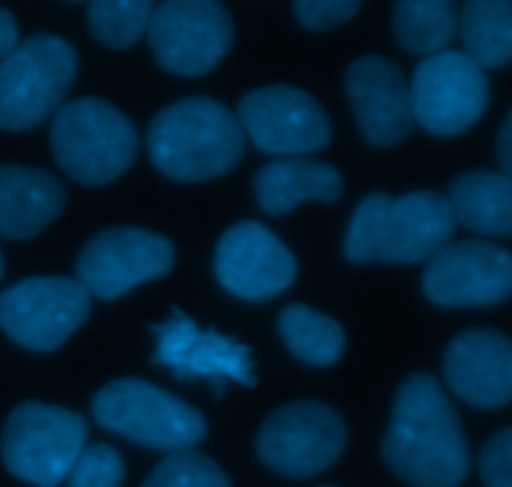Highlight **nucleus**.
<instances>
[{"instance_id":"nucleus-17","label":"nucleus","mask_w":512,"mask_h":487,"mask_svg":"<svg viewBox=\"0 0 512 487\" xmlns=\"http://www.w3.org/2000/svg\"><path fill=\"white\" fill-rule=\"evenodd\" d=\"M443 375L448 388L475 408L510 403L512 340L498 330H465L445 350Z\"/></svg>"},{"instance_id":"nucleus-16","label":"nucleus","mask_w":512,"mask_h":487,"mask_svg":"<svg viewBox=\"0 0 512 487\" xmlns=\"http://www.w3.org/2000/svg\"><path fill=\"white\" fill-rule=\"evenodd\" d=\"M345 93L353 105L355 123L370 145L393 148L413 130L410 85L393 60L383 55H360L348 65Z\"/></svg>"},{"instance_id":"nucleus-26","label":"nucleus","mask_w":512,"mask_h":487,"mask_svg":"<svg viewBox=\"0 0 512 487\" xmlns=\"http://www.w3.org/2000/svg\"><path fill=\"white\" fill-rule=\"evenodd\" d=\"M140 487H230V478L208 455L183 450L165 455Z\"/></svg>"},{"instance_id":"nucleus-18","label":"nucleus","mask_w":512,"mask_h":487,"mask_svg":"<svg viewBox=\"0 0 512 487\" xmlns=\"http://www.w3.org/2000/svg\"><path fill=\"white\" fill-rule=\"evenodd\" d=\"M455 233L448 198L433 190H415L390 198L380 235L378 263H425L433 260Z\"/></svg>"},{"instance_id":"nucleus-6","label":"nucleus","mask_w":512,"mask_h":487,"mask_svg":"<svg viewBox=\"0 0 512 487\" xmlns=\"http://www.w3.org/2000/svg\"><path fill=\"white\" fill-rule=\"evenodd\" d=\"M88 440V420L73 410L23 403L8 415L0 438L10 475L35 487L65 483Z\"/></svg>"},{"instance_id":"nucleus-12","label":"nucleus","mask_w":512,"mask_h":487,"mask_svg":"<svg viewBox=\"0 0 512 487\" xmlns=\"http://www.w3.org/2000/svg\"><path fill=\"white\" fill-rule=\"evenodd\" d=\"M238 123L245 138L268 155L298 158L323 150L333 138L323 105L290 85H268L245 93L238 105Z\"/></svg>"},{"instance_id":"nucleus-27","label":"nucleus","mask_w":512,"mask_h":487,"mask_svg":"<svg viewBox=\"0 0 512 487\" xmlns=\"http://www.w3.org/2000/svg\"><path fill=\"white\" fill-rule=\"evenodd\" d=\"M390 205L388 193H368L355 208L345 235V258L350 263H378L380 235H383L385 210Z\"/></svg>"},{"instance_id":"nucleus-31","label":"nucleus","mask_w":512,"mask_h":487,"mask_svg":"<svg viewBox=\"0 0 512 487\" xmlns=\"http://www.w3.org/2000/svg\"><path fill=\"white\" fill-rule=\"evenodd\" d=\"M20 45V30L15 23V15L0 5V60L8 58Z\"/></svg>"},{"instance_id":"nucleus-33","label":"nucleus","mask_w":512,"mask_h":487,"mask_svg":"<svg viewBox=\"0 0 512 487\" xmlns=\"http://www.w3.org/2000/svg\"><path fill=\"white\" fill-rule=\"evenodd\" d=\"M0 275H3V255H0Z\"/></svg>"},{"instance_id":"nucleus-23","label":"nucleus","mask_w":512,"mask_h":487,"mask_svg":"<svg viewBox=\"0 0 512 487\" xmlns=\"http://www.w3.org/2000/svg\"><path fill=\"white\" fill-rule=\"evenodd\" d=\"M278 333L295 358L315 368L338 363L345 350L343 325L308 305L293 303L280 310Z\"/></svg>"},{"instance_id":"nucleus-8","label":"nucleus","mask_w":512,"mask_h":487,"mask_svg":"<svg viewBox=\"0 0 512 487\" xmlns=\"http://www.w3.org/2000/svg\"><path fill=\"white\" fill-rule=\"evenodd\" d=\"M90 300L78 278L33 275L0 293V330L25 350L53 353L88 320Z\"/></svg>"},{"instance_id":"nucleus-20","label":"nucleus","mask_w":512,"mask_h":487,"mask_svg":"<svg viewBox=\"0 0 512 487\" xmlns=\"http://www.w3.org/2000/svg\"><path fill=\"white\" fill-rule=\"evenodd\" d=\"M255 200L270 215H288L308 200L335 203L345 183L338 168L310 158H278L263 165L253 180Z\"/></svg>"},{"instance_id":"nucleus-15","label":"nucleus","mask_w":512,"mask_h":487,"mask_svg":"<svg viewBox=\"0 0 512 487\" xmlns=\"http://www.w3.org/2000/svg\"><path fill=\"white\" fill-rule=\"evenodd\" d=\"M150 330L158 335L153 363L168 368L175 380L205 378L210 383L235 380L245 388L258 385L248 345L218 330H200L183 310L173 308L165 323L150 325Z\"/></svg>"},{"instance_id":"nucleus-25","label":"nucleus","mask_w":512,"mask_h":487,"mask_svg":"<svg viewBox=\"0 0 512 487\" xmlns=\"http://www.w3.org/2000/svg\"><path fill=\"white\" fill-rule=\"evenodd\" d=\"M153 3L148 0H98L88 5V28L108 48H130L148 35Z\"/></svg>"},{"instance_id":"nucleus-9","label":"nucleus","mask_w":512,"mask_h":487,"mask_svg":"<svg viewBox=\"0 0 512 487\" xmlns=\"http://www.w3.org/2000/svg\"><path fill=\"white\" fill-rule=\"evenodd\" d=\"M408 85L415 123L433 135L465 133L488 105V75L460 50H443L420 60Z\"/></svg>"},{"instance_id":"nucleus-30","label":"nucleus","mask_w":512,"mask_h":487,"mask_svg":"<svg viewBox=\"0 0 512 487\" xmlns=\"http://www.w3.org/2000/svg\"><path fill=\"white\" fill-rule=\"evenodd\" d=\"M485 487H512V428L495 433L480 450Z\"/></svg>"},{"instance_id":"nucleus-7","label":"nucleus","mask_w":512,"mask_h":487,"mask_svg":"<svg viewBox=\"0 0 512 487\" xmlns=\"http://www.w3.org/2000/svg\"><path fill=\"white\" fill-rule=\"evenodd\" d=\"M348 428L338 410L315 400L288 403L260 425L255 450L275 473L308 480L325 473L343 455Z\"/></svg>"},{"instance_id":"nucleus-11","label":"nucleus","mask_w":512,"mask_h":487,"mask_svg":"<svg viewBox=\"0 0 512 487\" xmlns=\"http://www.w3.org/2000/svg\"><path fill=\"white\" fill-rule=\"evenodd\" d=\"M148 40L155 60L168 73L200 78L230 50L233 20L213 0H168L150 18Z\"/></svg>"},{"instance_id":"nucleus-10","label":"nucleus","mask_w":512,"mask_h":487,"mask_svg":"<svg viewBox=\"0 0 512 487\" xmlns=\"http://www.w3.org/2000/svg\"><path fill=\"white\" fill-rule=\"evenodd\" d=\"M175 265V248L165 235L145 228H108L80 250L75 273L90 298L118 300L128 290L168 275Z\"/></svg>"},{"instance_id":"nucleus-32","label":"nucleus","mask_w":512,"mask_h":487,"mask_svg":"<svg viewBox=\"0 0 512 487\" xmlns=\"http://www.w3.org/2000/svg\"><path fill=\"white\" fill-rule=\"evenodd\" d=\"M498 160L503 173L508 175V178H512V110L508 113V118H505L503 128H500V135H498Z\"/></svg>"},{"instance_id":"nucleus-22","label":"nucleus","mask_w":512,"mask_h":487,"mask_svg":"<svg viewBox=\"0 0 512 487\" xmlns=\"http://www.w3.org/2000/svg\"><path fill=\"white\" fill-rule=\"evenodd\" d=\"M465 55L480 68H500L512 60V3L508 0H470L458 18Z\"/></svg>"},{"instance_id":"nucleus-19","label":"nucleus","mask_w":512,"mask_h":487,"mask_svg":"<svg viewBox=\"0 0 512 487\" xmlns=\"http://www.w3.org/2000/svg\"><path fill=\"white\" fill-rule=\"evenodd\" d=\"M65 208V190L48 170L0 165V235L30 240Z\"/></svg>"},{"instance_id":"nucleus-2","label":"nucleus","mask_w":512,"mask_h":487,"mask_svg":"<svg viewBox=\"0 0 512 487\" xmlns=\"http://www.w3.org/2000/svg\"><path fill=\"white\" fill-rule=\"evenodd\" d=\"M238 115L208 95L178 100L153 118L148 153L155 168L178 183H203L230 173L245 155Z\"/></svg>"},{"instance_id":"nucleus-1","label":"nucleus","mask_w":512,"mask_h":487,"mask_svg":"<svg viewBox=\"0 0 512 487\" xmlns=\"http://www.w3.org/2000/svg\"><path fill=\"white\" fill-rule=\"evenodd\" d=\"M383 458L415 487H458L468 478L470 448L463 423L433 375H408L398 388Z\"/></svg>"},{"instance_id":"nucleus-28","label":"nucleus","mask_w":512,"mask_h":487,"mask_svg":"<svg viewBox=\"0 0 512 487\" xmlns=\"http://www.w3.org/2000/svg\"><path fill=\"white\" fill-rule=\"evenodd\" d=\"M125 463L118 450L108 443L85 445L68 475V487H120Z\"/></svg>"},{"instance_id":"nucleus-14","label":"nucleus","mask_w":512,"mask_h":487,"mask_svg":"<svg viewBox=\"0 0 512 487\" xmlns=\"http://www.w3.org/2000/svg\"><path fill=\"white\" fill-rule=\"evenodd\" d=\"M215 275L228 293L250 303H265L295 283L298 263L288 245L263 223L243 220L220 238Z\"/></svg>"},{"instance_id":"nucleus-13","label":"nucleus","mask_w":512,"mask_h":487,"mask_svg":"<svg viewBox=\"0 0 512 487\" xmlns=\"http://www.w3.org/2000/svg\"><path fill=\"white\" fill-rule=\"evenodd\" d=\"M423 293L440 308H485L512 298V253L485 240L450 243L428 260Z\"/></svg>"},{"instance_id":"nucleus-29","label":"nucleus","mask_w":512,"mask_h":487,"mask_svg":"<svg viewBox=\"0 0 512 487\" xmlns=\"http://www.w3.org/2000/svg\"><path fill=\"white\" fill-rule=\"evenodd\" d=\"M360 3L353 0H300L293 5L298 23L308 30H333L358 15Z\"/></svg>"},{"instance_id":"nucleus-5","label":"nucleus","mask_w":512,"mask_h":487,"mask_svg":"<svg viewBox=\"0 0 512 487\" xmlns=\"http://www.w3.org/2000/svg\"><path fill=\"white\" fill-rule=\"evenodd\" d=\"M78 73V53L50 33L30 35L0 60V128L33 130L58 113Z\"/></svg>"},{"instance_id":"nucleus-4","label":"nucleus","mask_w":512,"mask_h":487,"mask_svg":"<svg viewBox=\"0 0 512 487\" xmlns=\"http://www.w3.org/2000/svg\"><path fill=\"white\" fill-rule=\"evenodd\" d=\"M95 423L150 450L183 453L203 443V415L168 390L140 378H120L93 398Z\"/></svg>"},{"instance_id":"nucleus-3","label":"nucleus","mask_w":512,"mask_h":487,"mask_svg":"<svg viewBox=\"0 0 512 487\" xmlns=\"http://www.w3.org/2000/svg\"><path fill=\"white\" fill-rule=\"evenodd\" d=\"M55 163L83 185H108L133 165L138 133L128 115L103 98L60 105L50 125Z\"/></svg>"},{"instance_id":"nucleus-24","label":"nucleus","mask_w":512,"mask_h":487,"mask_svg":"<svg viewBox=\"0 0 512 487\" xmlns=\"http://www.w3.org/2000/svg\"><path fill=\"white\" fill-rule=\"evenodd\" d=\"M458 33L453 5L445 0H403L395 5L393 35L400 48L415 55H438L448 50Z\"/></svg>"},{"instance_id":"nucleus-21","label":"nucleus","mask_w":512,"mask_h":487,"mask_svg":"<svg viewBox=\"0 0 512 487\" xmlns=\"http://www.w3.org/2000/svg\"><path fill=\"white\" fill-rule=\"evenodd\" d=\"M455 223L493 238H512V178L493 170H470L450 183Z\"/></svg>"}]
</instances>
